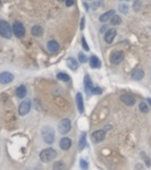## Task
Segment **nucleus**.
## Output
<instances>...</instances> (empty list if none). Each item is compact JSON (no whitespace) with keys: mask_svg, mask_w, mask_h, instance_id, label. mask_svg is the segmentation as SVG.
I'll return each mask as SVG.
<instances>
[{"mask_svg":"<svg viewBox=\"0 0 151 170\" xmlns=\"http://www.w3.org/2000/svg\"><path fill=\"white\" fill-rule=\"evenodd\" d=\"M102 5V1H93L92 2V9H97L98 7H100Z\"/></svg>","mask_w":151,"mask_h":170,"instance_id":"c85d7f7f","label":"nucleus"},{"mask_svg":"<svg viewBox=\"0 0 151 170\" xmlns=\"http://www.w3.org/2000/svg\"><path fill=\"white\" fill-rule=\"evenodd\" d=\"M82 44H83V48L85 51H89V47L86 44V41H85V38H82Z\"/></svg>","mask_w":151,"mask_h":170,"instance_id":"7c9ffc66","label":"nucleus"},{"mask_svg":"<svg viewBox=\"0 0 151 170\" xmlns=\"http://www.w3.org/2000/svg\"><path fill=\"white\" fill-rule=\"evenodd\" d=\"M78 60H79L81 63H86V60H87V58H86V56H85L84 53H82V52H79V53H78Z\"/></svg>","mask_w":151,"mask_h":170,"instance_id":"bb28decb","label":"nucleus"},{"mask_svg":"<svg viewBox=\"0 0 151 170\" xmlns=\"http://www.w3.org/2000/svg\"><path fill=\"white\" fill-rule=\"evenodd\" d=\"M71 127H72V124H71V120L65 118L63 120H60L59 125H58V130L60 134H66L71 130Z\"/></svg>","mask_w":151,"mask_h":170,"instance_id":"20e7f679","label":"nucleus"},{"mask_svg":"<svg viewBox=\"0 0 151 170\" xmlns=\"http://www.w3.org/2000/svg\"><path fill=\"white\" fill-rule=\"evenodd\" d=\"M124 60V53L122 51H114L110 56V61L114 65H118Z\"/></svg>","mask_w":151,"mask_h":170,"instance_id":"0eeeda50","label":"nucleus"},{"mask_svg":"<svg viewBox=\"0 0 151 170\" xmlns=\"http://www.w3.org/2000/svg\"><path fill=\"white\" fill-rule=\"evenodd\" d=\"M16 94H17V96H18L19 99H24V98L26 96V87H25L24 85L18 86L17 90H16Z\"/></svg>","mask_w":151,"mask_h":170,"instance_id":"aec40b11","label":"nucleus"},{"mask_svg":"<svg viewBox=\"0 0 151 170\" xmlns=\"http://www.w3.org/2000/svg\"><path fill=\"white\" fill-rule=\"evenodd\" d=\"M31 33H32L33 36H41L43 34V28L40 25H34L31 30Z\"/></svg>","mask_w":151,"mask_h":170,"instance_id":"a211bd4d","label":"nucleus"},{"mask_svg":"<svg viewBox=\"0 0 151 170\" xmlns=\"http://www.w3.org/2000/svg\"><path fill=\"white\" fill-rule=\"evenodd\" d=\"M57 157V151L52 148H48V149H44L41 153H40V159L43 161V162H50L52 161L55 158Z\"/></svg>","mask_w":151,"mask_h":170,"instance_id":"f257e3e1","label":"nucleus"},{"mask_svg":"<svg viewBox=\"0 0 151 170\" xmlns=\"http://www.w3.org/2000/svg\"><path fill=\"white\" fill-rule=\"evenodd\" d=\"M121 22H122V18H121L118 15H115V16L110 19V24H111V25H114V26H116V25L121 24Z\"/></svg>","mask_w":151,"mask_h":170,"instance_id":"393cba45","label":"nucleus"},{"mask_svg":"<svg viewBox=\"0 0 151 170\" xmlns=\"http://www.w3.org/2000/svg\"><path fill=\"white\" fill-rule=\"evenodd\" d=\"M90 67L91 68H100L101 67V61L97 56H92L90 58Z\"/></svg>","mask_w":151,"mask_h":170,"instance_id":"f3484780","label":"nucleus"},{"mask_svg":"<svg viewBox=\"0 0 151 170\" xmlns=\"http://www.w3.org/2000/svg\"><path fill=\"white\" fill-rule=\"evenodd\" d=\"M148 102H149V103L151 104V99H148Z\"/></svg>","mask_w":151,"mask_h":170,"instance_id":"f704fd0d","label":"nucleus"},{"mask_svg":"<svg viewBox=\"0 0 151 170\" xmlns=\"http://www.w3.org/2000/svg\"><path fill=\"white\" fill-rule=\"evenodd\" d=\"M47 48H48V50H49L50 52L55 53V52H57V51L59 50V48H60V47H59V43H58L57 41L51 40V41H49V42H48Z\"/></svg>","mask_w":151,"mask_h":170,"instance_id":"f8f14e48","label":"nucleus"},{"mask_svg":"<svg viewBox=\"0 0 151 170\" xmlns=\"http://www.w3.org/2000/svg\"><path fill=\"white\" fill-rule=\"evenodd\" d=\"M116 30L115 28H110V30H108L107 32H106V34H105V41L108 43V44H110L113 41H114V39H115V36H116Z\"/></svg>","mask_w":151,"mask_h":170,"instance_id":"9d476101","label":"nucleus"},{"mask_svg":"<svg viewBox=\"0 0 151 170\" xmlns=\"http://www.w3.org/2000/svg\"><path fill=\"white\" fill-rule=\"evenodd\" d=\"M13 81H14V75L11 73L3 72V73L0 74V83L1 84H8Z\"/></svg>","mask_w":151,"mask_h":170,"instance_id":"1a4fd4ad","label":"nucleus"},{"mask_svg":"<svg viewBox=\"0 0 151 170\" xmlns=\"http://www.w3.org/2000/svg\"><path fill=\"white\" fill-rule=\"evenodd\" d=\"M66 63H67V66H68L72 71H76V69L78 68V63L76 61L74 58H72V57H70Z\"/></svg>","mask_w":151,"mask_h":170,"instance_id":"412c9836","label":"nucleus"},{"mask_svg":"<svg viewBox=\"0 0 151 170\" xmlns=\"http://www.w3.org/2000/svg\"><path fill=\"white\" fill-rule=\"evenodd\" d=\"M13 33L17 38H23L25 35V28H24L23 24L19 23V22H15L14 25H13Z\"/></svg>","mask_w":151,"mask_h":170,"instance_id":"39448f33","label":"nucleus"},{"mask_svg":"<svg viewBox=\"0 0 151 170\" xmlns=\"http://www.w3.org/2000/svg\"><path fill=\"white\" fill-rule=\"evenodd\" d=\"M119 10H121L122 13H124V14L127 13V6H126L125 3H122V5L119 6Z\"/></svg>","mask_w":151,"mask_h":170,"instance_id":"c756f323","label":"nucleus"},{"mask_svg":"<svg viewBox=\"0 0 151 170\" xmlns=\"http://www.w3.org/2000/svg\"><path fill=\"white\" fill-rule=\"evenodd\" d=\"M139 108H140V110H141V112H148L149 111V105L146 103V102H141L140 104H139Z\"/></svg>","mask_w":151,"mask_h":170,"instance_id":"a878e982","label":"nucleus"},{"mask_svg":"<svg viewBox=\"0 0 151 170\" xmlns=\"http://www.w3.org/2000/svg\"><path fill=\"white\" fill-rule=\"evenodd\" d=\"M30 110H31V101L30 100H24L18 107V113L21 116L27 115L30 112Z\"/></svg>","mask_w":151,"mask_h":170,"instance_id":"423d86ee","label":"nucleus"},{"mask_svg":"<svg viewBox=\"0 0 151 170\" xmlns=\"http://www.w3.org/2000/svg\"><path fill=\"white\" fill-rule=\"evenodd\" d=\"M86 145V135L85 134H82L81 138H79V142H78V150L82 151Z\"/></svg>","mask_w":151,"mask_h":170,"instance_id":"4be33fe9","label":"nucleus"},{"mask_svg":"<svg viewBox=\"0 0 151 170\" xmlns=\"http://www.w3.org/2000/svg\"><path fill=\"white\" fill-rule=\"evenodd\" d=\"M105 136H106V132L105 130H95L93 134H92V136H91V140H92V142L93 143H100L101 141H103L105 140Z\"/></svg>","mask_w":151,"mask_h":170,"instance_id":"6e6552de","label":"nucleus"},{"mask_svg":"<svg viewBox=\"0 0 151 170\" xmlns=\"http://www.w3.org/2000/svg\"><path fill=\"white\" fill-rule=\"evenodd\" d=\"M84 86H85V92L87 94L92 93V91H93L94 87L92 86V82H91V78H90L89 75H85V77H84Z\"/></svg>","mask_w":151,"mask_h":170,"instance_id":"4468645a","label":"nucleus"},{"mask_svg":"<svg viewBox=\"0 0 151 170\" xmlns=\"http://www.w3.org/2000/svg\"><path fill=\"white\" fill-rule=\"evenodd\" d=\"M114 16H115V11H114V10H109V11L105 13L102 16H100V22L105 23V22H107L109 18H113Z\"/></svg>","mask_w":151,"mask_h":170,"instance_id":"6ab92c4d","label":"nucleus"},{"mask_svg":"<svg viewBox=\"0 0 151 170\" xmlns=\"http://www.w3.org/2000/svg\"><path fill=\"white\" fill-rule=\"evenodd\" d=\"M57 78L59 81H63V82H68L71 80V77L67 74H65V73H58L57 74Z\"/></svg>","mask_w":151,"mask_h":170,"instance_id":"b1692460","label":"nucleus"},{"mask_svg":"<svg viewBox=\"0 0 151 170\" xmlns=\"http://www.w3.org/2000/svg\"><path fill=\"white\" fill-rule=\"evenodd\" d=\"M76 104H77V109L79 113L84 112V101H83V96L81 93L76 94Z\"/></svg>","mask_w":151,"mask_h":170,"instance_id":"9b49d317","label":"nucleus"},{"mask_svg":"<svg viewBox=\"0 0 151 170\" xmlns=\"http://www.w3.org/2000/svg\"><path fill=\"white\" fill-rule=\"evenodd\" d=\"M0 34L5 39L11 38V28H10V25L6 20H0Z\"/></svg>","mask_w":151,"mask_h":170,"instance_id":"7ed1b4c3","label":"nucleus"},{"mask_svg":"<svg viewBox=\"0 0 151 170\" xmlns=\"http://www.w3.org/2000/svg\"><path fill=\"white\" fill-rule=\"evenodd\" d=\"M65 3H66V7H71V6L74 5V1H70V0H68V1H66Z\"/></svg>","mask_w":151,"mask_h":170,"instance_id":"473e14b6","label":"nucleus"},{"mask_svg":"<svg viewBox=\"0 0 151 170\" xmlns=\"http://www.w3.org/2000/svg\"><path fill=\"white\" fill-rule=\"evenodd\" d=\"M101 92H102V90L100 87H94L93 91H92L93 94H101Z\"/></svg>","mask_w":151,"mask_h":170,"instance_id":"2f4dec72","label":"nucleus"},{"mask_svg":"<svg viewBox=\"0 0 151 170\" xmlns=\"http://www.w3.org/2000/svg\"><path fill=\"white\" fill-rule=\"evenodd\" d=\"M84 20H85V19H84V18H82V20H81V26H79V28H81V30H84Z\"/></svg>","mask_w":151,"mask_h":170,"instance_id":"72a5a7b5","label":"nucleus"},{"mask_svg":"<svg viewBox=\"0 0 151 170\" xmlns=\"http://www.w3.org/2000/svg\"><path fill=\"white\" fill-rule=\"evenodd\" d=\"M41 135H42V138L46 143L52 144L55 142V130L51 127H49V126L43 127L42 132H41Z\"/></svg>","mask_w":151,"mask_h":170,"instance_id":"f03ea898","label":"nucleus"},{"mask_svg":"<svg viewBox=\"0 0 151 170\" xmlns=\"http://www.w3.org/2000/svg\"><path fill=\"white\" fill-rule=\"evenodd\" d=\"M79 166H81V168H82L83 170H86L87 169V167H89V165H87V162H86L85 160H81Z\"/></svg>","mask_w":151,"mask_h":170,"instance_id":"cd10ccee","label":"nucleus"},{"mask_svg":"<svg viewBox=\"0 0 151 170\" xmlns=\"http://www.w3.org/2000/svg\"><path fill=\"white\" fill-rule=\"evenodd\" d=\"M143 76H144V73L140 68L134 69L133 73H132V80H134V81H141L143 78Z\"/></svg>","mask_w":151,"mask_h":170,"instance_id":"dca6fc26","label":"nucleus"},{"mask_svg":"<svg viewBox=\"0 0 151 170\" xmlns=\"http://www.w3.org/2000/svg\"><path fill=\"white\" fill-rule=\"evenodd\" d=\"M59 145H60V149H62V150L67 151V150L72 146V141H71V138H68V137H64V138L60 140Z\"/></svg>","mask_w":151,"mask_h":170,"instance_id":"ddd939ff","label":"nucleus"},{"mask_svg":"<svg viewBox=\"0 0 151 170\" xmlns=\"http://www.w3.org/2000/svg\"><path fill=\"white\" fill-rule=\"evenodd\" d=\"M54 170H66V165L63 161H57L54 165Z\"/></svg>","mask_w":151,"mask_h":170,"instance_id":"5701e85b","label":"nucleus"},{"mask_svg":"<svg viewBox=\"0 0 151 170\" xmlns=\"http://www.w3.org/2000/svg\"><path fill=\"white\" fill-rule=\"evenodd\" d=\"M121 100H122L125 104H127V105H134V104H135V99H134L132 95H128V94H123V95L121 96Z\"/></svg>","mask_w":151,"mask_h":170,"instance_id":"2eb2a0df","label":"nucleus"}]
</instances>
